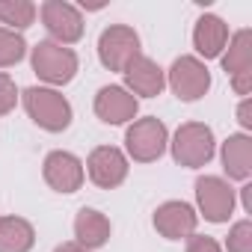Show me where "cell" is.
<instances>
[{
    "label": "cell",
    "instance_id": "cell-11",
    "mask_svg": "<svg viewBox=\"0 0 252 252\" xmlns=\"http://www.w3.org/2000/svg\"><path fill=\"white\" fill-rule=\"evenodd\" d=\"M140 101L125 86H101L95 95V116L104 125H128L137 119Z\"/></svg>",
    "mask_w": 252,
    "mask_h": 252
},
{
    "label": "cell",
    "instance_id": "cell-3",
    "mask_svg": "<svg viewBox=\"0 0 252 252\" xmlns=\"http://www.w3.org/2000/svg\"><path fill=\"white\" fill-rule=\"evenodd\" d=\"M166 146H169V131L158 116L137 119L125 131V149L137 163H155L158 158H163Z\"/></svg>",
    "mask_w": 252,
    "mask_h": 252
},
{
    "label": "cell",
    "instance_id": "cell-23",
    "mask_svg": "<svg viewBox=\"0 0 252 252\" xmlns=\"http://www.w3.org/2000/svg\"><path fill=\"white\" fill-rule=\"evenodd\" d=\"M187 252H222L220 243L208 234H190L187 237Z\"/></svg>",
    "mask_w": 252,
    "mask_h": 252
},
{
    "label": "cell",
    "instance_id": "cell-19",
    "mask_svg": "<svg viewBox=\"0 0 252 252\" xmlns=\"http://www.w3.org/2000/svg\"><path fill=\"white\" fill-rule=\"evenodd\" d=\"M36 21V6L30 0H0V27L6 30H27Z\"/></svg>",
    "mask_w": 252,
    "mask_h": 252
},
{
    "label": "cell",
    "instance_id": "cell-9",
    "mask_svg": "<svg viewBox=\"0 0 252 252\" xmlns=\"http://www.w3.org/2000/svg\"><path fill=\"white\" fill-rule=\"evenodd\" d=\"M42 175L48 181L51 190L57 193H77L83 187V178H86V169H83V160L71 152H51L45 158V166H42Z\"/></svg>",
    "mask_w": 252,
    "mask_h": 252
},
{
    "label": "cell",
    "instance_id": "cell-6",
    "mask_svg": "<svg viewBox=\"0 0 252 252\" xmlns=\"http://www.w3.org/2000/svg\"><path fill=\"white\" fill-rule=\"evenodd\" d=\"M166 83L181 101H199L211 89V71L199 57H178L166 71Z\"/></svg>",
    "mask_w": 252,
    "mask_h": 252
},
{
    "label": "cell",
    "instance_id": "cell-17",
    "mask_svg": "<svg viewBox=\"0 0 252 252\" xmlns=\"http://www.w3.org/2000/svg\"><path fill=\"white\" fill-rule=\"evenodd\" d=\"M36 228L24 217H0V252H30Z\"/></svg>",
    "mask_w": 252,
    "mask_h": 252
},
{
    "label": "cell",
    "instance_id": "cell-20",
    "mask_svg": "<svg viewBox=\"0 0 252 252\" xmlns=\"http://www.w3.org/2000/svg\"><path fill=\"white\" fill-rule=\"evenodd\" d=\"M27 54V42L24 36L0 27V68H9V65H18Z\"/></svg>",
    "mask_w": 252,
    "mask_h": 252
},
{
    "label": "cell",
    "instance_id": "cell-7",
    "mask_svg": "<svg viewBox=\"0 0 252 252\" xmlns=\"http://www.w3.org/2000/svg\"><path fill=\"white\" fill-rule=\"evenodd\" d=\"M196 205L208 222H228L234 211V190L220 175H202L196 178Z\"/></svg>",
    "mask_w": 252,
    "mask_h": 252
},
{
    "label": "cell",
    "instance_id": "cell-24",
    "mask_svg": "<svg viewBox=\"0 0 252 252\" xmlns=\"http://www.w3.org/2000/svg\"><path fill=\"white\" fill-rule=\"evenodd\" d=\"M237 122L243 125V128H252V110H249V98H243V101H240V107H237Z\"/></svg>",
    "mask_w": 252,
    "mask_h": 252
},
{
    "label": "cell",
    "instance_id": "cell-8",
    "mask_svg": "<svg viewBox=\"0 0 252 252\" xmlns=\"http://www.w3.org/2000/svg\"><path fill=\"white\" fill-rule=\"evenodd\" d=\"M45 30L51 33V42L57 45H74L83 39V15L77 6L65 3V0H48L39 9Z\"/></svg>",
    "mask_w": 252,
    "mask_h": 252
},
{
    "label": "cell",
    "instance_id": "cell-21",
    "mask_svg": "<svg viewBox=\"0 0 252 252\" xmlns=\"http://www.w3.org/2000/svg\"><path fill=\"white\" fill-rule=\"evenodd\" d=\"M225 249L228 252H252V222L240 220L231 225L228 237H225Z\"/></svg>",
    "mask_w": 252,
    "mask_h": 252
},
{
    "label": "cell",
    "instance_id": "cell-13",
    "mask_svg": "<svg viewBox=\"0 0 252 252\" xmlns=\"http://www.w3.org/2000/svg\"><path fill=\"white\" fill-rule=\"evenodd\" d=\"M125 74V89H128L134 98L137 95H143V98H155V95H160L163 92V86H166V71L155 63V60H149V57H137L128 68L122 71Z\"/></svg>",
    "mask_w": 252,
    "mask_h": 252
},
{
    "label": "cell",
    "instance_id": "cell-26",
    "mask_svg": "<svg viewBox=\"0 0 252 252\" xmlns=\"http://www.w3.org/2000/svg\"><path fill=\"white\" fill-rule=\"evenodd\" d=\"M243 208L252 214V184H246V187H243Z\"/></svg>",
    "mask_w": 252,
    "mask_h": 252
},
{
    "label": "cell",
    "instance_id": "cell-15",
    "mask_svg": "<svg viewBox=\"0 0 252 252\" xmlns=\"http://www.w3.org/2000/svg\"><path fill=\"white\" fill-rule=\"evenodd\" d=\"M193 45H196L199 57H205V60L220 57L222 48L228 45V24L217 15H202L193 30Z\"/></svg>",
    "mask_w": 252,
    "mask_h": 252
},
{
    "label": "cell",
    "instance_id": "cell-25",
    "mask_svg": "<svg viewBox=\"0 0 252 252\" xmlns=\"http://www.w3.org/2000/svg\"><path fill=\"white\" fill-rule=\"evenodd\" d=\"M54 252H89V249H83L80 243H74V240H65V243H60Z\"/></svg>",
    "mask_w": 252,
    "mask_h": 252
},
{
    "label": "cell",
    "instance_id": "cell-22",
    "mask_svg": "<svg viewBox=\"0 0 252 252\" xmlns=\"http://www.w3.org/2000/svg\"><path fill=\"white\" fill-rule=\"evenodd\" d=\"M15 104H18V89H15V80H12L9 74L0 71V116L12 113V110H15Z\"/></svg>",
    "mask_w": 252,
    "mask_h": 252
},
{
    "label": "cell",
    "instance_id": "cell-12",
    "mask_svg": "<svg viewBox=\"0 0 252 252\" xmlns=\"http://www.w3.org/2000/svg\"><path fill=\"white\" fill-rule=\"evenodd\" d=\"M196 222H199V214L193 211V205L178 199L163 202L155 211V228L166 240H187L190 234H196Z\"/></svg>",
    "mask_w": 252,
    "mask_h": 252
},
{
    "label": "cell",
    "instance_id": "cell-16",
    "mask_svg": "<svg viewBox=\"0 0 252 252\" xmlns=\"http://www.w3.org/2000/svg\"><path fill=\"white\" fill-rule=\"evenodd\" d=\"M222 169L228 178L234 181H246L252 175V140L246 134H231L225 143H222Z\"/></svg>",
    "mask_w": 252,
    "mask_h": 252
},
{
    "label": "cell",
    "instance_id": "cell-10",
    "mask_svg": "<svg viewBox=\"0 0 252 252\" xmlns=\"http://www.w3.org/2000/svg\"><path fill=\"white\" fill-rule=\"evenodd\" d=\"M128 158H125L116 146H98L92 149V155L86 158V172L92 178V184H98L101 190H113L128 178Z\"/></svg>",
    "mask_w": 252,
    "mask_h": 252
},
{
    "label": "cell",
    "instance_id": "cell-14",
    "mask_svg": "<svg viewBox=\"0 0 252 252\" xmlns=\"http://www.w3.org/2000/svg\"><path fill=\"white\" fill-rule=\"evenodd\" d=\"M110 231H113V225H110V220L101 214V211H95V208H80L77 211V217H74V243H80L83 249H101L107 240H110Z\"/></svg>",
    "mask_w": 252,
    "mask_h": 252
},
{
    "label": "cell",
    "instance_id": "cell-1",
    "mask_svg": "<svg viewBox=\"0 0 252 252\" xmlns=\"http://www.w3.org/2000/svg\"><path fill=\"white\" fill-rule=\"evenodd\" d=\"M27 116L39 125L42 131L60 134L71 125V104L63 92L51 89V86H30L21 95Z\"/></svg>",
    "mask_w": 252,
    "mask_h": 252
},
{
    "label": "cell",
    "instance_id": "cell-4",
    "mask_svg": "<svg viewBox=\"0 0 252 252\" xmlns=\"http://www.w3.org/2000/svg\"><path fill=\"white\" fill-rule=\"evenodd\" d=\"M30 63H33V71L39 74V80H45L51 86H65L77 74V54L51 39H45L33 48Z\"/></svg>",
    "mask_w": 252,
    "mask_h": 252
},
{
    "label": "cell",
    "instance_id": "cell-18",
    "mask_svg": "<svg viewBox=\"0 0 252 252\" xmlns=\"http://www.w3.org/2000/svg\"><path fill=\"white\" fill-rule=\"evenodd\" d=\"M222 68L228 71V77L252 71V33H249L246 27L231 36L228 51L222 54Z\"/></svg>",
    "mask_w": 252,
    "mask_h": 252
},
{
    "label": "cell",
    "instance_id": "cell-5",
    "mask_svg": "<svg viewBox=\"0 0 252 252\" xmlns=\"http://www.w3.org/2000/svg\"><path fill=\"white\" fill-rule=\"evenodd\" d=\"M140 57V36L128 24H110L98 36V60L110 71H125Z\"/></svg>",
    "mask_w": 252,
    "mask_h": 252
},
{
    "label": "cell",
    "instance_id": "cell-2",
    "mask_svg": "<svg viewBox=\"0 0 252 252\" xmlns=\"http://www.w3.org/2000/svg\"><path fill=\"white\" fill-rule=\"evenodd\" d=\"M169 149H172V158H175L178 166L199 169V166H205V163L214 158V152H217L214 131L208 128V125H202V122H187V125H181V128L175 131Z\"/></svg>",
    "mask_w": 252,
    "mask_h": 252
}]
</instances>
